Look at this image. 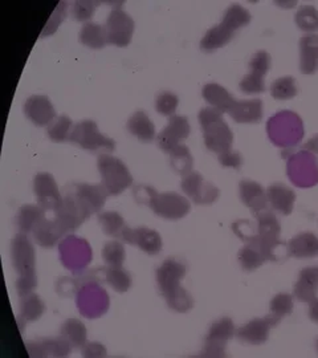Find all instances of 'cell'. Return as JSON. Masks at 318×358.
I'll return each mask as SVG.
<instances>
[{"label":"cell","instance_id":"6da1fadb","mask_svg":"<svg viewBox=\"0 0 318 358\" xmlns=\"http://www.w3.org/2000/svg\"><path fill=\"white\" fill-rule=\"evenodd\" d=\"M187 267L175 257H168L157 269V282L167 306L178 313H187L194 307L192 296L182 287Z\"/></svg>","mask_w":318,"mask_h":358},{"label":"cell","instance_id":"7a4b0ae2","mask_svg":"<svg viewBox=\"0 0 318 358\" xmlns=\"http://www.w3.org/2000/svg\"><path fill=\"white\" fill-rule=\"evenodd\" d=\"M13 268L17 273L16 291L17 294H32L38 287L36 275V251L35 245L26 234L19 232L11 244Z\"/></svg>","mask_w":318,"mask_h":358},{"label":"cell","instance_id":"3957f363","mask_svg":"<svg viewBox=\"0 0 318 358\" xmlns=\"http://www.w3.org/2000/svg\"><path fill=\"white\" fill-rule=\"evenodd\" d=\"M134 196L137 202L149 206L155 215L167 220H179L190 213V201L178 192H158L150 186H137Z\"/></svg>","mask_w":318,"mask_h":358},{"label":"cell","instance_id":"277c9868","mask_svg":"<svg viewBox=\"0 0 318 358\" xmlns=\"http://www.w3.org/2000/svg\"><path fill=\"white\" fill-rule=\"evenodd\" d=\"M267 134L272 143L281 149H293L305 136L301 117L292 110H281L267 121Z\"/></svg>","mask_w":318,"mask_h":358},{"label":"cell","instance_id":"5b68a950","mask_svg":"<svg viewBox=\"0 0 318 358\" xmlns=\"http://www.w3.org/2000/svg\"><path fill=\"white\" fill-rule=\"evenodd\" d=\"M198 121L203 130L204 145L210 152L219 155L232 149L233 133L222 112L211 106L204 108L198 115Z\"/></svg>","mask_w":318,"mask_h":358},{"label":"cell","instance_id":"8992f818","mask_svg":"<svg viewBox=\"0 0 318 358\" xmlns=\"http://www.w3.org/2000/svg\"><path fill=\"white\" fill-rule=\"evenodd\" d=\"M97 169L101 176V185L109 195H120L131 187L133 176L120 158L101 154L97 159Z\"/></svg>","mask_w":318,"mask_h":358},{"label":"cell","instance_id":"52a82bcc","mask_svg":"<svg viewBox=\"0 0 318 358\" xmlns=\"http://www.w3.org/2000/svg\"><path fill=\"white\" fill-rule=\"evenodd\" d=\"M257 219L256 224V241L260 243L268 262H279L281 259L280 241L281 224L279 217L269 208L254 215Z\"/></svg>","mask_w":318,"mask_h":358},{"label":"cell","instance_id":"ba28073f","mask_svg":"<svg viewBox=\"0 0 318 358\" xmlns=\"http://www.w3.org/2000/svg\"><path fill=\"white\" fill-rule=\"evenodd\" d=\"M287 176L296 187L310 189L318 185V158L305 149L287 154Z\"/></svg>","mask_w":318,"mask_h":358},{"label":"cell","instance_id":"9c48e42d","mask_svg":"<svg viewBox=\"0 0 318 358\" xmlns=\"http://www.w3.org/2000/svg\"><path fill=\"white\" fill-rule=\"evenodd\" d=\"M59 255L64 267L77 275L88 268L93 259V250L87 239L71 234L59 243Z\"/></svg>","mask_w":318,"mask_h":358},{"label":"cell","instance_id":"30bf717a","mask_svg":"<svg viewBox=\"0 0 318 358\" xmlns=\"http://www.w3.org/2000/svg\"><path fill=\"white\" fill-rule=\"evenodd\" d=\"M76 306L81 316L93 320L101 317L108 312L110 299L100 282H89L77 291Z\"/></svg>","mask_w":318,"mask_h":358},{"label":"cell","instance_id":"8fae6325","mask_svg":"<svg viewBox=\"0 0 318 358\" xmlns=\"http://www.w3.org/2000/svg\"><path fill=\"white\" fill-rule=\"evenodd\" d=\"M71 142L78 145L84 150L89 152H113L115 141L110 137L102 134L99 127L92 120H84L75 125L71 136Z\"/></svg>","mask_w":318,"mask_h":358},{"label":"cell","instance_id":"7c38bea8","mask_svg":"<svg viewBox=\"0 0 318 358\" xmlns=\"http://www.w3.org/2000/svg\"><path fill=\"white\" fill-rule=\"evenodd\" d=\"M90 217L92 214L71 190L65 194L62 205L56 208V211H53V217L62 226L65 235H71L78 230Z\"/></svg>","mask_w":318,"mask_h":358},{"label":"cell","instance_id":"4fadbf2b","mask_svg":"<svg viewBox=\"0 0 318 358\" xmlns=\"http://www.w3.org/2000/svg\"><path fill=\"white\" fill-rule=\"evenodd\" d=\"M236 336V327L229 317H222L215 321L204 338L203 357H223L226 356V348L231 338Z\"/></svg>","mask_w":318,"mask_h":358},{"label":"cell","instance_id":"5bb4252c","mask_svg":"<svg viewBox=\"0 0 318 358\" xmlns=\"http://www.w3.org/2000/svg\"><path fill=\"white\" fill-rule=\"evenodd\" d=\"M103 28L108 44L124 48L131 43L136 24L129 13H125L122 8L115 7L109 13Z\"/></svg>","mask_w":318,"mask_h":358},{"label":"cell","instance_id":"9a60e30c","mask_svg":"<svg viewBox=\"0 0 318 358\" xmlns=\"http://www.w3.org/2000/svg\"><path fill=\"white\" fill-rule=\"evenodd\" d=\"M180 187L195 205H211L217 202L220 195L217 186L205 180L198 171H191L183 176Z\"/></svg>","mask_w":318,"mask_h":358},{"label":"cell","instance_id":"2e32d148","mask_svg":"<svg viewBox=\"0 0 318 358\" xmlns=\"http://www.w3.org/2000/svg\"><path fill=\"white\" fill-rule=\"evenodd\" d=\"M190 133L191 127L189 118L185 115H173V117H170L166 128L157 137L158 146L165 153L170 154L178 146L183 145V141L187 140Z\"/></svg>","mask_w":318,"mask_h":358},{"label":"cell","instance_id":"e0dca14e","mask_svg":"<svg viewBox=\"0 0 318 358\" xmlns=\"http://www.w3.org/2000/svg\"><path fill=\"white\" fill-rule=\"evenodd\" d=\"M34 192L38 199V205L47 213H53L62 205L63 195L56 183L55 177L50 173H38L34 179Z\"/></svg>","mask_w":318,"mask_h":358},{"label":"cell","instance_id":"ac0fdd59","mask_svg":"<svg viewBox=\"0 0 318 358\" xmlns=\"http://www.w3.org/2000/svg\"><path fill=\"white\" fill-rule=\"evenodd\" d=\"M280 319L269 315L248 321L242 328L236 329V337L250 345H263L269 338L270 331L280 324Z\"/></svg>","mask_w":318,"mask_h":358},{"label":"cell","instance_id":"d6986e66","mask_svg":"<svg viewBox=\"0 0 318 358\" xmlns=\"http://www.w3.org/2000/svg\"><path fill=\"white\" fill-rule=\"evenodd\" d=\"M121 242L136 245L140 251L149 255H157L162 251V238L159 232L152 230L149 227H138V229H130L127 227L122 232Z\"/></svg>","mask_w":318,"mask_h":358},{"label":"cell","instance_id":"ffe728a7","mask_svg":"<svg viewBox=\"0 0 318 358\" xmlns=\"http://www.w3.org/2000/svg\"><path fill=\"white\" fill-rule=\"evenodd\" d=\"M26 349L31 357H68L73 348L60 336L27 341Z\"/></svg>","mask_w":318,"mask_h":358},{"label":"cell","instance_id":"44dd1931","mask_svg":"<svg viewBox=\"0 0 318 358\" xmlns=\"http://www.w3.org/2000/svg\"><path fill=\"white\" fill-rule=\"evenodd\" d=\"M24 115L36 127H48L57 117L53 103L44 94H35L27 100Z\"/></svg>","mask_w":318,"mask_h":358},{"label":"cell","instance_id":"7402d4cb","mask_svg":"<svg viewBox=\"0 0 318 358\" xmlns=\"http://www.w3.org/2000/svg\"><path fill=\"white\" fill-rule=\"evenodd\" d=\"M69 190L76 195L77 199L82 203V206L89 211L92 215L100 214L108 196H110L101 183L100 185L76 183Z\"/></svg>","mask_w":318,"mask_h":358},{"label":"cell","instance_id":"603a6c76","mask_svg":"<svg viewBox=\"0 0 318 358\" xmlns=\"http://www.w3.org/2000/svg\"><path fill=\"white\" fill-rule=\"evenodd\" d=\"M239 195L243 205L248 207L254 215L268 210L267 190L251 179H243L239 183Z\"/></svg>","mask_w":318,"mask_h":358},{"label":"cell","instance_id":"cb8c5ba5","mask_svg":"<svg viewBox=\"0 0 318 358\" xmlns=\"http://www.w3.org/2000/svg\"><path fill=\"white\" fill-rule=\"evenodd\" d=\"M318 294V267H305L298 273V279L293 288V297L300 301L309 304L317 297Z\"/></svg>","mask_w":318,"mask_h":358},{"label":"cell","instance_id":"d4e9b609","mask_svg":"<svg viewBox=\"0 0 318 358\" xmlns=\"http://www.w3.org/2000/svg\"><path fill=\"white\" fill-rule=\"evenodd\" d=\"M267 199L273 211L281 215H291L297 196L291 187L282 183H273L267 189Z\"/></svg>","mask_w":318,"mask_h":358},{"label":"cell","instance_id":"484cf974","mask_svg":"<svg viewBox=\"0 0 318 358\" xmlns=\"http://www.w3.org/2000/svg\"><path fill=\"white\" fill-rule=\"evenodd\" d=\"M229 115L238 124H259L264 115L263 101L260 99L236 100Z\"/></svg>","mask_w":318,"mask_h":358},{"label":"cell","instance_id":"4316f807","mask_svg":"<svg viewBox=\"0 0 318 358\" xmlns=\"http://www.w3.org/2000/svg\"><path fill=\"white\" fill-rule=\"evenodd\" d=\"M32 236L34 241L43 248H53L56 244L60 243L66 235L55 217H45L32 232Z\"/></svg>","mask_w":318,"mask_h":358},{"label":"cell","instance_id":"83f0119b","mask_svg":"<svg viewBox=\"0 0 318 358\" xmlns=\"http://www.w3.org/2000/svg\"><path fill=\"white\" fill-rule=\"evenodd\" d=\"M288 256L296 259H313L318 256V236L313 232H301L287 244Z\"/></svg>","mask_w":318,"mask_h":358},{"label":"cell","instance_id":"f1b7e54d","mask_svg":"<svg viewBox=\"0 0 318 358\" xmlns=\"http://www.w3.org/2000/svg\"><path fill=\"white\" fill-rule=\"evenodd\" d=\"M300 71L315 75L318 71V35L306 34L300 40Z\"/></svg>","mask_w":318,"mask_h":358},{"label":"cell","instance_id":"f546056e","mask_svg":"<svg viewBox=\"0 0 318 358\" xmlns=\"http://www.w3.org/2000/svg\"><path fill=\"white\" fill-rule=\"evenodd\" d=\"M254 235H256V232H254ZM254 235L245 242L238 254L239 264L247 272H252L268 262L267 256L264 254L260 243L256 241Z\"/></svg>","mask_w":318,"mask_h":358},{"label":"cell","instance_id":"4dcf8cb0","mask_svg":"<svg viewBox=\"0 0 318 358\" xmlns=\"http://www.w3.org/2000/svg\"><path fill=\"white\" fill-rule=\"evenodd\" d=\"M202 96L204 101L208 103L211 108H215L222 113H229L231 108L235 103V99L231 96L229 90L223 88L217 83L205 84L202 90Z\"/></svg>","mask_w":318,"mask_h":358},{"label":"cell","instance_id":"1f68e13d","mask_svg":"<svg viewBox=\"0 0 318 358\" xmlns=\"http://www.w3.org/2000/svg\"><path fill=\"white\" fill-rule=\"evenodd\" d=\"M45 312V303L40 299L38 294H26L20 297V313H19V328L23 331L27 322L38 321Z\"/></svg>","mask_w":318,"mask_h":358},{"label":"cell","instance_id":"d6a6232c","mask_svg":"<svg viewBox=\"0 0 318 358\" xmlns=\"http://www.w3.org/2000/svg\"><path fill=\"white\" fill-rule=\"evenodd\" d=\"M47 217V211L38 205H24L17 210L16 226L22 234L29 235L38 227V223Z\"/></svg>","mask_w":318,"mask_h":358},{"label":"cell","instance_id":"836d02e7","mask_svg":"<svg viewBox=\"0 0 318 358\" xmlns=\"http://www.w3.org/2000/svg\"><path fill=\"white\" fill-rule=\"evenodd\" d=\"M129 133L142 142H152L155 138V127L150 117L145 112L138 110L127 121Z\"/></svg>","mask_w":318,"mask_h":358},{"label":"cell","instance_id":"e575fe53","mask_svg":"<svg viewBox=\"0 0 318 358\" xmlns=\"http://www.w3.org/2000/svg\"><path fill=\"white\" fill-rule=\"evenodd\" d=\"M235 31H232L231 28L219 23L217 26L210 28L202 40H201V48L204 52H214L223 48L224 45H227L229 41L235 36Z\"/></svg>","mask_w":318,"mask_h":358},{"label":"cell","instance_id":"d590c367","mask_svg":"<svg viewBox=\"0 0 318 358\" xmlns=\"http://www.w3.org/2000/svg\"><path fill=\"white\" fill-rule=\"evenodd\" d=\"M60 336L64 337L73 349H81L88 343L87 327L78 319H68L64 321L60 329Z\"/></svg>","mask_w":318,"mask_h":358},{"label":"cell","instance_id":"8d00e7d4","mask_svg":"<svg viewBox=\"0 0 318 358\" xmlns=\"http://www.w3.org/2000/svg\"><path fill=\"white\" fill-rule=\"evenodd\" d=\"M80 41L92 50H101L108 44L105 28L93 22L85 23L80 31Z\"/></svg>","mask_w":318,"mask_h":358},{"label":"cell","instance_id":"74e56055","mask_svg":"<svg viewBox=\"0 0 318 358\" xmlns=\"http://www.w3.org/2000/svg\"><path fill=\"white\" fill-rule=\"evenodd\" d=\"M99 223L103 234L118 241H121L122 232L127 229L125 219L117 211H101L99 214Z\"/></svg>","mask_w":318,"mask_h":358},{"label":"cell","instance_id":"f35d334b","mask_svg":"<svg viewBox=\"0 0 318 358\" xmlns=\"http://www.w3.org/2000/svg\"><path fill=\"white\" fill-rule=\"evenodd\" d=\"M73 129H75V124L71 117L65 115H57L47 127V134L51 141L62 143V142L71 141Z\"/></svg>","mask_w":318,"mask_h":358},{"label":"cell","instance_id":"ab89813d","mask_svg":"<svg viewBox=\"0 0 318 358\" xmlns=\"http://www.w3.org/2000/svg\"><path fill=\"white\" fill-rule=\"evenodd\" d=\"M101 256L106 267L109 268L124 267V263L127 259L125 245L118 239L108 242L102 248Z\"/></svg>","mask_w":318,"mask_h":358},{"label":"cell","instance_id":"60d3db41","mask_svg":"<svg viewBox=\"0 0 318 358\" xmlns=\"http://www.w3.org/2000/svg\"><path fill=\"white\" fill-rule=\"evenodd\" d=\"M298 93L297 81L292 76H284L275 80L270 85V94L275 100L287 101L296 97Z\"/></svg>","mask_w":318,"mask_h":358},{"label":"cell","instance_id":"b9f144b4","mask_svg":"<svg viewBox=\"0 0 318 358\" xmlns=\"http://www.w3.org/2000/svg\"><path fill=\"white\" fill-rule=\"evenodd\" d=\"M105 282H108L115 292L125 294L131 288V276L124 267L118 268H105Z\"/></svg>","mask_w":318,"mask_h":358},{"label":"cell","instance_id":"7bdbcfd3","mask_svg":"<svg viewBox=\"0 0 318 358\" xmlns=\"http://www.w3.org/2000/svg\"><path fill=\"white\" fill-rule=\"evenodd\" d=\"M251 20L252 16L248 10H245L240 4H233L224 13L222 23L236 32L243 27L248 26Z\"/></svg>","mask_w":318,"mask_h":358},{"label":"cell","instance_id":"ee69618b","mask_svg":"<svg viewBox=\"0 0 318 358\" xmlns=\"http://www.w3.org/2000/svg\"><path fill=\"white\" fill-rule=\"evenodd\" d=\"M294 22L301 31L308 32V34H315L316 31H318L317 8L313 6L301 7L294 15Z\"/></svg>","mask_w":318,"mask_h":358},{"label":"cell","instance_id":"f6af8a7d","mask_svg":"<svg viewBox=\"0 0 318 358\" xmlns=\"http://www.w3.org/2000/svg\"><path fill=\"white\" fill-rule=\"evenodd\" d=\"M168 155H170L171 166L177 173L182 176H186L192 171L194 159H192V155L186 145H180Z\"/></svg>","mask_w":318,"mask_h":358},{"label":"cell","instance_id":"bcb514c9","mask_svg":"<svg viewBox=\"0 0 318 358\" xmlns=\"http://www.w3.org/2000/svg\"><path fill=\"white\" fill-rule=\"evenodd\" d=\"M293 307H294V297H293V294H276L270 300V304H269L270 313L269 315H272V316L282 320L284 317H287V316H289L292 313Z\"/></svg>","mask_w":318,"mask_h":358},{"label":"cell","instance_id":"7dc6e473","mask_svg":"<svg viewBox=\"0 0 318 358\" xmlns=\"http://www.w3.org/2000/svg\"><path fill=\"white\" fill-rule=\"evenodd\" d=\"M101 6V1L94 0H77L72 4V16L77 22L81 23H89L90 19L97 11V8Z\"/></svg>","mask_w":318,"mask_h":358},{"label":"cell","instance_id":"c3c4849f","mask_svg":"<svg viewBox=\"0 0 318 358\" xmlns=\"http://www.w3.org/2000/svg\"><path fill=\"white\" fill-rule=\"evenodd\" d=\"M179 106V97L173 92H162L155 99V110L166 117L175 115Z\"/></svg>","mask_w":318,"mask_h":358},{"label":"cell","instance_id":"681fc988","mask_svg":"<svg viewBox=\"0 0 318 358\" xmlns=\"http://www.w3.org/2000/svg\"><path fill=\"white\" fill-rule=\"evenodd\" d=\"M66 10H68V1H60V3L57 4L56 10L52 13L51 17H50V20H48V23H47V26L44 27V29H43L40 38L51 36V35H53V34L57 31V28L62 26L64 19H65V16H66Z\"/></svg>","mask_w":318,"mask_h":358},{"label":"cell","instance_id":"f907efd6","mask_svg":"<svg viewBox=\"0 0 318 358\" xmlns=\"http://www.w3.org/2000/svg\"><path fill=\"white\" fill-rule=\"evenodd\" d=\"M239 88L245 94H260L266 92V77L250 72L240 80Z\"/></svg>","mask_w":318,"mask_h":358},{"label":"cell","instance_id":"816d5d0a","mask_svg":"<svg viewBox=\"0 0 318 358\" xmlns=\"http://www.w3.org/2000/svg\"><path fill=\"white\" fill-rule=\"evenodd\" d=\"M272 65L270 55L267 51H259L254 53L250 60V72L259 75V76H267Z\"/></svg>","mask_w":318,"mask_h":358},{"label":"cell","instance_id":"f5cc1de1","mask_svg":"<svg viewBox=\"0 0 318 358\" xmlns=\"http://www.w3.org/2000/svg\"><path fill=\"white\" fill-rule=\"evenodd\" d=\"M219 162L220 165L229 169H240L243 165L242 154L235 152V150H229L224 153L219 154Z\"/></svg>","mask_w":318,"mask_h":358},{"label":"cell","instance_id":"db71d44e","mask_svg":"<svg viewBox=\"0 0 318 358\" xmlns=\"http://www.w3.org/2000/svg\"><path fill=\"white\" fill-rule=\"evenodd\" d=\"M81 349H82L84 357L100 358L106 356V348L102 345L101 343H96V341L87 343Z\"/></svg>","mask_w":318,"mask_h":358},{"label":"cell","instance_id":"11a10c76","mask_svg":"<svg viewBox=\"0 0 318 358\" xmlns=\"http://www.w3.org/2000/svg\"><path fill=\"white\" fill-rule=\"evenodd\" d=\"M308 315H309V319L318 324V299L316 297L315 300H312L309 303V308H308Z\"/></svg>","mask_w":318,"mask_h":358},{"label":"cell","instance_id":"9f6ffc18","mask_svg":"<svg viewBox=\"0 0 318 358\" xmlns=\"http://www.w3.org/2000/svg\"><path fill=\"white\" fill-rule=\"evenodd\" d=\"M303 149H305L308 152H310V153H313L318 157V134L312 137L309 141L305 142Z\"/></svg>","mask_w":318,"mask_h":358},{"label":"cell","instance_id":"6f0895ef","mask_svg":"<svg viewBox=\"0 0 318 358\" xmlns=\"http://www.w3.org/2000/svg\"><path fill=\"white\" fill-rule=\"evenodd\" d=\"M317 350H318V338H317Z\"/></svg>","mask_w":318,"mask_h":358}]
</instances>
